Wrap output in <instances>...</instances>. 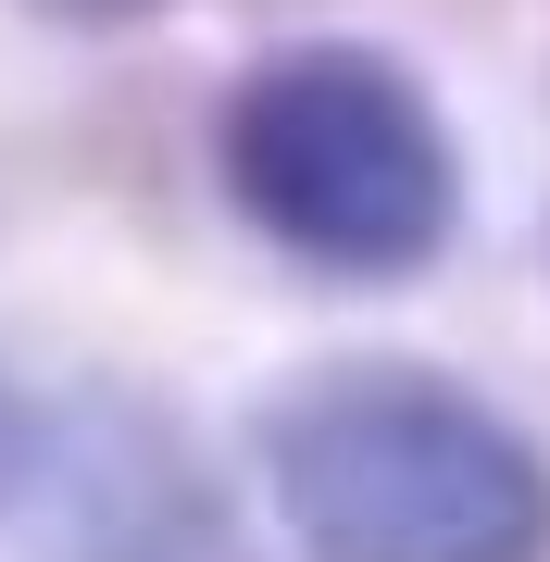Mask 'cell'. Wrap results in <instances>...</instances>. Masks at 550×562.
Instances as JSON below:
<instances>
[{
	"mask_svg": "<svg viewBox=\"0 0 550 562\" xmlns=\"http://www.w3.org/2000/svg\"><path fill=\"white\" fill-rule=\"evenodd\" d=\"M250 450L301 562H550V450L463 375L301 362Z\"/></svg>",
	"mask_w": 550,
	"mask_h": 562,
	"instance_id": "1",
	"label": "cell"
},
{
	"mask_svg": "<svg viewBox=\"0 0 550 562\" xmlns=\"http://www.w3.org/2000/svg\"><path fill=\"white\" fill-rule=\"evenodd\" d=\"M213 162L288 262L350 288L426 276L463 225V150H450L438 101L363 38H301L250 63L213 113Z\"/></svg>",
	"mask_w": 550,
	"mask_h": 562,
	"instance_id": "2",
	"label": "cell"
},
{
	"mask_svg": "<svg viewBox=\"0 0 550 562\" xmlns=\"http://www.w3.org/2000/svg\"><path fill=\"white\" fill-rule=\"evenodd\" d=\"M63 562H250L225 487L164 413H101V438L76 462V538Z\"/></svg>",
	"mask_w": 550,
	"mask_h": 562,
	"instance_id": "3",
	"label": "cell"
},
{
	"mask_svg": "<svg viewBox=\"0 0 550 562\" xmlns=\"http://www.w3.org/2000/svg\"><path fill=\"white\" fill-rule=\"evenodd\" d=\"M25 475H38V413L13 401V375H0V513L25 501Z\"/></svg>",
	"mask_w": 550,
	"mask_h": 562,
	"instance_id": "4",
	"label": "cell"
},
{
	"mask_svg": "<svg viewBox=\"0 0 550 562\" xmlns=\"http://www.w3.org/2000/svg\"><path fill=\"white\" fill-rule=\"evenodd\" d=\"M50 25H138V13H164V0H38Z\"/></svg>",
	"mask_w": 550,
	"mask_h": 562,
	"instance_id": "5",
	"label": "cell"
}]
</instances>
